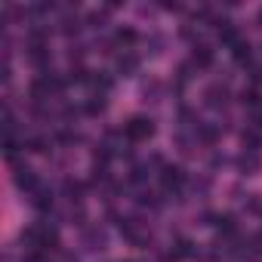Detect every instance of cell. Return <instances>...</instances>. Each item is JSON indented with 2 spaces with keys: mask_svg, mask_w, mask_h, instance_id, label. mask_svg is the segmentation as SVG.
I'll return each instance as SVG.
<instances>
[{
  "mask_svg": "<svg viewBox=\"0 0 262 262\" xmlns=\"http://www.w3.org/2000/svg\"><path fill=\"white\" fill-rule=\"evenodd\" d=\"M256 123H259V126H262V108H259V111H256Z\"/></svg>",
  "mask_w": 262,
  "mask_h": 262,
  "instance_id": "14",
  "label": "cell"
},
{
  "mask_svg": "<svg viewBox=\"0 0 262 262\" xmlns=\"http://www.w3.org/2000/svg\"><path fill=\"white\" fill-rule=\"evenodd\" d=\"M216 136H219V133H216V126H207V123L201 126V139H204V142H210V145H213V142H216Z\"/></svg>",
  "mask_w": 262,
  "mask_h": 262,
  "instance_id": "10",
  "label": "cell"
},
{
  "mask_svg": "<svg viewBox=\"0 0 262 262\" xmlns=\"http://www.w3.org/2000/svg\"><path fill=\"white\" fill-rule=\"evenodd\" d=\"M86 22H90L93 28H102V22H105V16H102V13H90V16H86Z\"/></svg>",
  "mask_w": 262,
  "mask_h": 262,
  "instance_id": "11",
  "label": "cell"
},
{
  "mask_svg": "<svg viewBox=\"0 0 262 262\" xmlns=\"http://www.w3.org/2000/svg\"><path fill=\"white\" fill-rule=\"evenodd\" d=\"M83 244H86V250H102V247H105V234H102L99 228H86Z\"/></svg>",
  "mask_w": 262,
  "mask_h": 262,
  "instance_id": "5",
  "label": "cell"
},
{
  "mask_svg": "<svg viewBox=\"0 0 262 262\" xmlns=\"http://www.w3.org/2000/svg\"><path fill=\"white\" fill-rule=\"evenodd\" d=\"M16 185H19L22 191H28V194H34V191L40 188V182H37L34 170H28V167H19V170H16Z\"/></svg>",
  "mask_w": 262,
  "mask_h": 262,
  "instance_id": "2",
  "label": "cell"
},
{
  "mask_svg": "<svg viewBox=\"0 0 262 262\" xmlns=\"http://www.w3.org/2000/svg\"><path fill=\"white\" fill-rule=\"evenodd\" d=\"M161 182H164V188H167V191H179V188H182V182H185V173H182L179 167H167V170L161 173Z\"/></svg>",
  "mask_w": 262,
  "mask_h": 262,
  "instance_id": "3",
  "label": "cell"
},
{
  "mask_svg": "<svg viewBox=\"0 0 262 262\" xmlns=\"http://www.w3.org/2000/svg\"><path fill=\"white\" fill-rule=\"evenodd\" d=\"M136 65H139L136 56H120V59H117V71H120V74H133Z\"/></svg>",
  "mask_w": 262,
  "mask_h": 262,
  "instance_id": "7",
  "label": "cell"
},
{
  "mask_svg": "<svg viewBox=\"0 0 262 262\" xmlns=\"http://www.w3.org/2000/svg\"><path fill=\"white\" fill-rule=\"evenodd\" d=\"M191 62H194L198 68H210V65H213V50H210V47H204V43H201V47H194Z\"/></svg>",
  "mask_w": 262,
  "mask_h": 262,
  "instance_id": "4",
  "label": "cell"
},
{
  "mask_svg": "<svg viewBox=\"0 0 262 262\" xmlns=\"http://www.w3.org/2000/svg\"><path fill=\"white\" fill-rule=\"evenodd\" d=\"M25 262H50V259H47V256H43L40 250H34V253H31V256L25 259Z\"/></svg>",
  "mask_w": 262,
  "mask_h": 262,
  "instance_id": "13",
  "label": "cell"
},
{
  "mask_svg": "<svg viewBox=\"0 0 262 262\" xmlns=\"http://www.w3.org/2000/svg\"><path fill=\"white\" fill-rule=\"evenodd\" d=\"M241 170H244L247 176L256 173V170H259V158H256L253 151H244V155H241Z\"/></svg>",
  "mask_w": 262,
  "mask_h": 262,
  "instance_id": "6",
  "label": "cell"
},
{
  "mask_svg": "<svg viewBox=\"0 0 262 262\" xmlns=\"http://www.w3.org/2000/svg\"><path fill=\"white\" fill-rule=\"evenodd\" d=\"M155 136V120L145 117V114H136V117H129L126 123V139L129 142H148Z\"/></svg>",
  "mask_w": 262,
  "mask_h": 262,
  "instance_id": "1",
  "label": "cell"
},
{
  "mask_svg": "<svg viewBox=\"0 0 262 262\" xmlns=\"http://www.w3.org/2000/svg\"><path fill=\"white\" fill-rule=\"evenodd\" d=\"M231 56H234V62H247V59H250V43H247V40H237V43L231 47Z\"/></svg>",
  "mask_w": 262,
  "mask_h": 262,
  "instance_id": "9",
  "label": "cell"
},
{
  "mask_svg": "<svg viewBox=\"0 0 262 262\" xmlns=\"http://www.w3.org/2000/svg\"><path fill=\"white\" fill-rule=\"evenodd\" d=\"M259 25H262V10H259Z\"/></svg>",
  "mask_w": 262,
  "mask_h": 262,
  "instance_id": "15",
  "label": "cell"
},
{
  "mask_svg": "<svg viewBox=\"0 0 262 262\" xmlns=\"http://www.w3.org/2000/svg\"><path fill=\"white\" fill-rule=\"evenodd\" d=\"M133 40H136L133 31H117V43H133Z\"/></svg>",
  "mask_w": 262,
  "mask_h": 262,
  "instance_id": "12",
  "label": "cell"
},
{
  "mask_svg": "<svg viewBox=\"0 0 262 262\" xmlns=\"http://www.w3.org/2000/svg\"><path fill=\"white\" fill-rule=\"evenodd\" d=\"M207 102H210L213 108H219V105L225 102V86H210V90H207Z\"/></svg>",
  "mask_w": 262,
  "mask_h": 262,
  "instance_id": "8",
  "label": "cell"
}]
</instances>
